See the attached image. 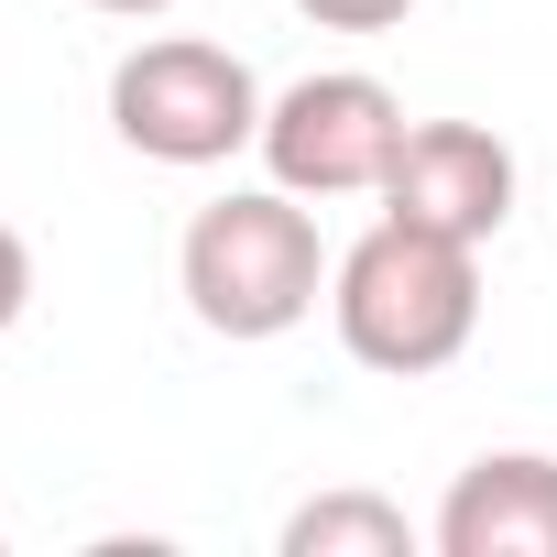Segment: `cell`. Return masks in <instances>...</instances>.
Returning a JSON list of instances; mask_svg holds the SVG:
<instances>
[{
    "mask_svg": "<svg viewBox=\"0 0 557 557\" xmlns=\"http://www.w3.org/2000/svg\"><path fill=\"white\" fill-rule=\"evenodd\" d=\"M273 546H285V557H416V524L383 492H318V503L285 513Z\"/></svg>",
    "mask_w": 557,
    "mask_h": 557,
    "instance_id": "7",
    "label": "cell"
},
{
    "mask_svg": "<svg viewBox=\"0 0 557 557\" xmlns=\"http://www.w3.org/2000/svg\"><path fill=\"white\" fill-rule=\"evenodd\" d=\"M437 557H557V459L546 448H481L437 524H426Z\"/></svg>",
    "mask_w": 557,
    "mask_h": 557,
    "instance_id": "6",
    "label": "cell"
},
{
    "mask_svg": "<svg viewBox=\"0 0 557 557\" xmlns=\"http://www.w3.org/2000/svg\"><path fill=\"white\" fill-rule=\"evenodd\" d=\"M296 12H307L318 34H394L416 0H296Z\"/></svg>",
    "mask_w": 557,
    "mask_h": 557,
    "instance_id": "8",
    "label": "cell"
},
{
    "mask_svg": "<svg viewBox=\"0 0 557 557\" xmlns=\"http://www.w3.org/2000/svg\"><path fill=\"white\" fill-rule=\"evenodd\" d=\"M23 307H34V240H23L12 219H0V339L23 329Z\"/></svg>",
    "mask_w": 557,
    "mask_h": 557,
    "instance_id": "9",
    "label": "cell"
},
{
    "mask_svg": "<svg viewBox=\"0 0 557 557\" xmlns=\"http://www.w3.org/2000/svg\"><path fill=\"white\" fill-rule=\"evenodd\" d=\"M329 240H318V208L296 197V186H230V197H208L197 219H186V240H175V296H186V318L208 329V339H285V329H307L318 318V296H329Z\"/></svg>",
    "mask_w": 557,
    "mask_h": 557,
    "instance_id": "2",
    "label": "cell"
},
{
    "mask_svg": "<svg viewBox=\"0 0 557 557\" xmlns=\"http://www.w3.org/2000/svg\"><path fill=\"white\" fill-rule=\"evenodd\" d=\"M88 12H110V23H164L175 0H88Z\"/></svg>",
    "mask_w": 557,
    "mask_h": 557,
    "instance_id": "10",
    "label": "cell"
},
{
    "mask_svg": "<svg viewBox=\"0 0 557 557\" xmlns=\"http://www.w3.org/2000/svg\"><path fill=\"white\" fill-rule=\"evenodd\" d=\"M329 329L361 372L383 383H426L481 339V251L416 219H372L339 262H329Z\"/></svg>",
    "mask_w": 557,
    "mask_h": 557,
    "instance_id": "1",
    "label": "cell"
},
{
    "mask_svg": "<svg viewBox=\"0 0 557 557\" xmlns=\"http://www.w3.org/2000/svg\"><path fill=\"white\" fill-rule=\"evenodd\" d=\"M110 132L143 164L208 175V164H230V153L262 143V77L230 45H208V34H143L110 66Z\"/></svg>",
    "mask_w": 557,
    "mask_h": 557,
    "instance_id": "3",
    "label": "cell"
},
{
    "mask_svg": "<svg viewBox=\"0 0 557 557\" xmlns=\"http://www.w3.org/2000/svg\"><path fill=\"white\" fill-rule=\"evenodd\" d=\"M513 143L481 132V121H405L394 164H383V219H416V230H448L470 251L503 240L513 219Z\"/></svg>",
    "mask_w": 557,
    "mask_h": 557,
    "instance_id": "5",
    "label": "cell"
},
{
    "mask_svg": "<svg viewBox=\"0 0 557 557\" xmlns=\"http://www.w3.org/2000/svg\"><path fill=\"white\" fill-rule=\"evenodd\" d=\"M394 143H405V99L372 66H318V77L262 99V143L251 153H262L273 186H296L307 208H329V197H383Z\"/></svg>",
    "mask_w": 557,
    "mask_h": 557,
    "instance_id": "4",
    "label": "cell"
}]
</instances>
